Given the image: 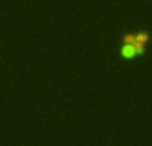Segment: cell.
Here are the masks:
<instances>
[{"instance_id":"obj_1","label":"cell","mask_w":152,"mask_h":146,"mask_svg":"<svg viewBox=\"0 0 152 146\" xmlns=\"http://www.w3.org/2000/svg\"><path fill=\"white\" fill-rule=\"evenodd\" d=\"M151 40V34L148 29L126 32L120 38L119 55L123 59H135L145 52L148 42Z\"/></svg>"}]
</instances>
